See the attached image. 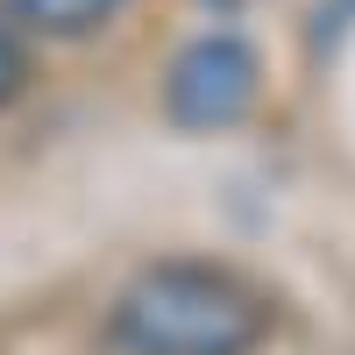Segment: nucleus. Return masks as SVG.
<instances>
[{"label":"nucleus","mask_w":355,"mask_h":355,"mask_svg":"<svg viewBox=\"0 0 355 355\" xmlns=\"http://www.w3.org/2000/svg\"><path fill=\"white\" fill-rule=\"evenodd\" d=\"M0 8H8V21L36 28V36H93L128 0H0Z\"/></svg>","instance_id":"obj_3"},{"label":"nucleus","mask_w":355,"mask_h":355,"mask_svg":"<svg viewBox=\"0 0 355 355\" xmlns=\"http://www.w3.org/2000/svg\"><path fill=\"white\" fill-rule=\"evenodd\" d=\"M256 85H263V64H256V50L242 36H199L178 50V64L164 78V107H171V121L178 128H234L242 114L256 107Z\"/></svg>","instance_id":"obj_2"},{"label":"nucleus","mask_w":355,"mask_h":355,"mask_svg":"<svg viewBox=\"0 0 355 355\" xmlns=\"http://www.w3.org/2000/svg\"><path fill=\"white\" fill-rule=\"evenodd\" d=\"M107 327L128 355H249L270 334V313L214 263H150L121 284Z\"/></svg>","instance_id":"obj_1"},{"label":"nucleus","mask_w":355,"mask_h":355,"mask_svg":"<svg viewBox=\"0 0 355 355\" xmlns=\"http://www.w3.org/2000/svg\"><path fill=\"white\" fill-rule=\"evenodd\" d=\"M15 85H21V43H15V28L0 21V100H15Z\"/></svg>","instance_id":"obj_4"}]
</instances>
